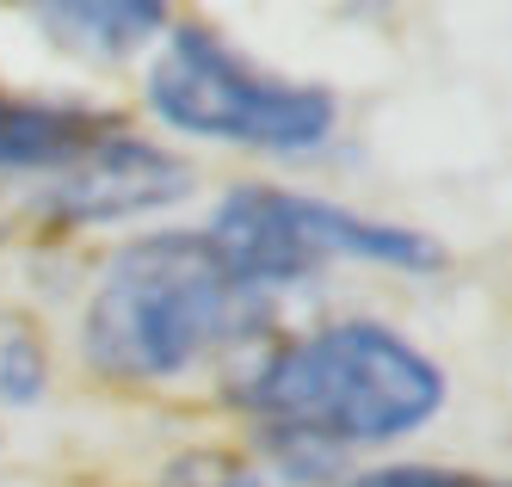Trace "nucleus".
<instances>
[{
	"instance_id": "nucleus-1",
	"label": "nucleus",
	"mask_w": 512,
	"mask_h": 487,
	"mask_svg": "<svg viewBox=\"0 0 512 487\" xmlns=\"http://www.w3.org/2000/svg\"><path fill=\"white\" fill-rule=\"evenodd\" d=\"M445 401V364L371 315H340L290 340H253L229 370V407L253 420V432H297L340 457L389 451L426 432Z\"/></svg>"
},
{
	"instance_id": "nucleus-2",
	"label": "nucleus",
	"mask_w": 512,
	"mask_h": 487,
	"mask_svg": "<svg viewBox=\"0 0 512 487\" xmlns=\"http://www.w3.org/2000/svg\"><path fill=\"white\" fill-rule=\"evenodd\" d=\"M266 321L272 296L241 284L204 229H161L99 266L81 309V358L118 389H155L266 340Z\"/></svg>"
},
{
	"instance_id": "nucleus-3",
	"label": "nucleus",
	"mask_w": 512,
	"mask_h": 487,
	"mask_svg": "<svg viewBox=\"0 0 512 487\" xmlns=\"http://www.w3.org/2000/svg\"><path fill=\"white\" fill-rule=\"evenodd\" d=\"M142 99L179 136L235 142L278 161H309L340 130V99L321 81H278L198 19L161 37L149 74H142Z\"/></svg>"
},
{
	"instance_id": "nucleus-4",
	"label": "nucleus",
	"mask_w": 512,
	"mask_h": 487,
	"mask_svg": "<svg viewBox=\"0 0 512 487\" xmlns=\"http://www.w3.org/2000/svg\"><path fill=\"white\" fill-rule=\"evenodd\" d=\"M216 253L229 259V272L253 290H290L309 284L334 259H358V266H389V272H445L451 253L438 235L408 229V222H383L346 210L315 192H284V185H235V192L210 210Z\"/></svg>"
},
{
	"instance_id": "nucleus-5",
	"label": "nucleus",
	"mask_w": 512,
	"mask_h": 487,
	"mask_svg": "<svg viewBox=\"0 0 512 487\" xmlns=\"http://www.w3.org/2000/svg\"><path fill=\"white\" fill-rule=\"evenodd\" d=\"M192 185H198V167L186 155H173V148L149 136L112 130L81 161L50 173V185L31 198V210H38L44 229H105V222H130V216L192 198Z\"/></svg>"
},
{
	"instance_id": "nucleus-6",
	"label": "nucleus",
	"mask_w": 512,
	"mask_h": 487,
	"mask_svg": "<svg viewBox=\"0 0 512 487\" xmlns=\"http://www.w3.org/2000/svg\"><path fill=\"white\" fill-rule=\"evenodd\" d=\"M44 44L87 68H124L173 25V0H25Z\"/></svg>"
},
{
	"instance_id": "nucleus-7",
	"label": "nucleus",
	"mask_w": 512,
	"mask_h": 487,
	"mask_svg": "<svg viewBox=\"0 0 512 487\" xmlns=\"http://www.w3.org/2000/svg\"><path fill=\"white\" fill-rule=\"evenodd\" d=\"M124 130L118 111L75 105V99H19L0 93V173H62L93 142Z\"/></svg>"
},
{
	"instance_id": "nucleus-8",
	"label": "nucleus",
	"mask_w": 512,
	"mask_h": 487,
	"mask_svg": "<svg viewBox=\"0 0 512 487\" xmlns=\"http://www.w3.org/2000/svg\"><path fill=\"white\" fill-rule=\"evenodd\" d=\"M155 487H278L266 475V463L235 444H192V451H173L155 475Z\"/></svg>"
},
{
	"instance_id": "nucleus-9",
	"label": "nucleus",
	"mask_w": 512,
	"mask_h": 487,
	"mask_svg": "<svg viewBox=\"0 0 512 487\" xmlns=\"http://www.w3.org/2000/svg\"><path fill=\"white\" fill-rule=\"evenodd\" d=\"M44 395H50V352H44V340L25 333V327L0 333V407H7V414H31Z\"/></svg>"
},
{
	"instance_id": "nucleus-10",
	"label": "nucleus",
	"mask_w": 512,
	"mask_h": 487,
	"mask_svg": "<svg viewBox=\"0 0 512 487\" xmlns=\"http://www.w3.org/2000/svg\"><path fill=\"white\" fill-rule=\"evenodd\" d=\"M340 487H512V481L451 469V463H377V469H352Z\"/></svg>"
},
{
	"instance_id": "nucleus-11",
	"label": "nucleus",
	"mask_w": 512,
	"mask_h": 487,
	"mask_svg": "<svg viewBox=\"0 0 512 487\" xmlns=\"http://www.w3.org/2000/svg\"><path fill=\"white\" fill-rule=\"evenodd\" d=\"M0 241H7V222H0Z\"/></svg>"
}]
</instances>
